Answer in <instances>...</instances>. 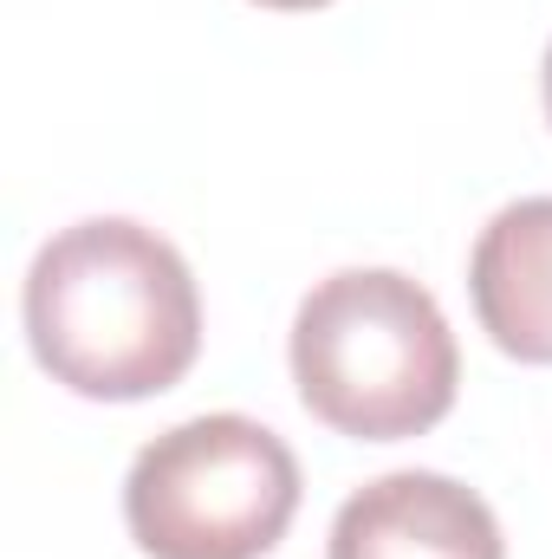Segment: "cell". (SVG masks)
Masks as SVG:
<instances>
[{
    "instance_id": "obj_1",
    "label": "cell",
    "mask_w": 552,
    "mask_h": 559,
    "mask_svg": "<svg viewBox=\"0 0 552 559\" xmlns=\"http://www.w3.org/2000/svg\"><path fill=\"white\" fill-rule=\"evenodd\" d=\"M26 345L52 384L92 404H143L189 378L202 293L189 261L131 215L59 228L26 267Z\"/></svg>"
},
{
    "instance_id": "obj_2",
    "label": "cell",
    "mask_w": 552,
    "mask_h": 559,
    "mask_svg": "<svg viewBox=\"0 0 552 559\" xmlns=\"http://www.w3.org/2000/svg\"><path fill=\"white\" fill-rule=\"evenodd\" d=\"M299 404L351 442H404L455 411L461 352L429 299L397 267H345L292 312Z\"/></svg>"
},
{
    "instance_id": "obj_3",
    "label": "cell",
    "mask_w": 552,
    "mask_h": 559,
    "mask_svg": "<svg viewBox=\"0 0 552 559\" xmlns=\"http://www.w3.org/2000/svg\"><path fill=\"white\" fill-rule=\"evenodd\" d=\"M292 514V449L235 411L163 429L124 475V527L149 559H267Z\"/></svg>"
},
{
    "instance_id": "obj_4",
    "label": "cell",
    "mask_w": 552,
    "mask_h": 559,
    "mask_svg": "<svg viewBox=\"0 0 552 559\" xmlns=\"http://www.w3.org/2000/svg\"><path fill=\"white\" fill-rule=\"evenodd\" d=\"M325 559H507L494 508L435 468H397L364 481L338 521Z\"/></svg>"
},
{
    "instance_id": "obj_5",
    "label": "cell",
    "mask_w": 552,
    "mask_h": 559,
    "mask_svg": "<svg viewBox=\"0 0 552 559\" xmlns=\"http://www.w3.org/2000/svg\"><path fill=\"white\" fill-rule=\"evenodd\" d=\"M468 293L481 332L520 358V365H552V195L507 202L468 261Z\"/></svg>"
},
{
    "instance_id": "obj_6",
    "label": "cell",
    "mask_w": 552,
    "mask_h": 559,
    "mask_svg": "<svg viewBox=\"0 0 552 559\" xmlns=\"http://www.w3.org/2000/svg\"><path fill=\"white\" fill-rule=\"evenodd\" d=\"M254 7H274V13H312V7H332V0H254Z\"/></svg>"
},
{
    "instance_id": "obj_7",
    "label": "cell",
    "mask_w": 552,
    "mask_h": 559,
    "mask_svg": "<svg viewBox=\"0 0 552 559\" xmlns=\"http://www.w3.org/2000/svg\"><path fill=\"white\" fill-rule=\"evenodd\" d=\"M540 85H547V118H552V46H547V66H540Z\"/></svg>"
}]
</instances>
